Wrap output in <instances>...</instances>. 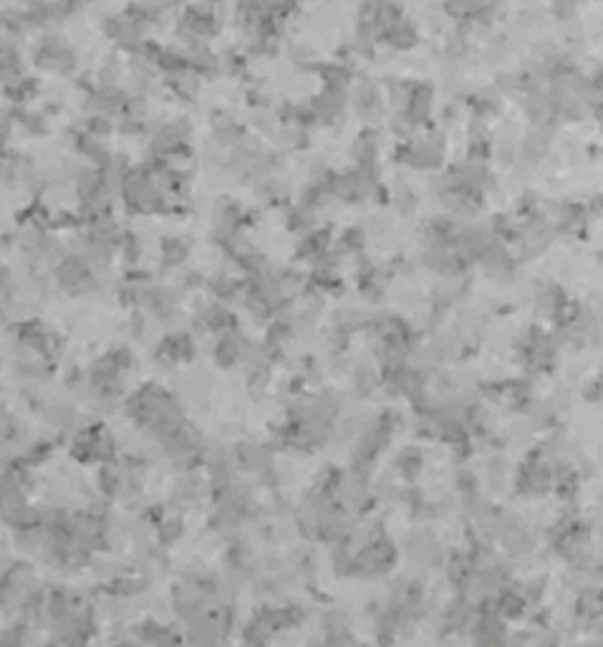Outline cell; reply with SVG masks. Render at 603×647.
I'll use <instances>...</instances> for the list:
<instances>
[{
	"instance_id": "1",
	"label": "cell",
	"mask_w": 603,
	"mask_h": 647,
	"mask_svg": "<svg viewBox=\"0 0 603 647\" xmlns=\"http://www.w3.org/2000/svg\"><path fill=\"white\" fill-rule=\"evenodd\" d=\"M56 281L71 296H84V294L96 288L93 266L89 263L86 255H63L59 266H56Z\"/></svg>"
},
{
	"instance_id": "2",
	"label": "cell",
	"mask_w": 603,
	"mask_h": 647,
	"mask_svg": "<svg viewBox=\"0 0 603 647\" xmlns=\"http://www.w3.org/2000/svg\"><path fill=\"white\" fill-rule=\"evenodd\" d=\"M36 63L53 74H68L76 66V53L74 48L63 41L61 36H44L36 44Z\"/></svg>"
},
{
	"instance_id": "3",
	"label": "cell",
	"mask_w": 603,
	"mask_h": 647,
	"mask_svg": "<svg viewBox=\"0 0 603 647\" xmlns=\"http://www.w3.org/2000/svg\"><path fill=\"white\" fill-rule=\"evenodd\" d=\"M192 342H189V336L187 334H177V336H170V339H165L162 342V354L159 357H165V360H170V362H182L187 357H192Z\"/></svg>"
},
{
	"instance_id": "4",
	"label": "cell",
	"mask_w": 603,
	"mask_h": 647,
	"mask_svg": "<svg viewBox=\"0 0 603 647\" xmlns=\"http://www.w3.org/2000/svg\"><path fill=\"white\" fill-rule=\"evenodd\" d=\"M165 266H180L182 261L187 258V248L182 240H165Z\"/></svg>"
}]
</instances>
